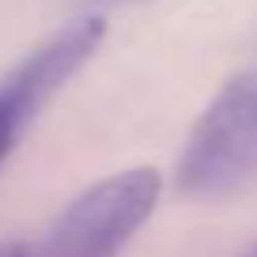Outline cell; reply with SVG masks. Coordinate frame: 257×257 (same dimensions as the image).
I'll return each mask as SVG.
<instances>
[{"mask_svg":"<svg viewBox=\"0 0 257 257\" xmlns=\"http://www.w3.org/2000/svg\"><path fill=\"white\" fill-rule=\"evenodd\" d=\"M246 257H257V246H253V249H249V253H246Z\"/></svg>","mask_w":257,"mask_h":257,"instance_id":"5","label":"cell"},{"mask_svg":"<svg viewBox=\"0 0 257 257\" xmlns=\"http://www.w3.org/2000/svg\"><path fill=\"white\" fill-rule=\"evenodd\" d=\"M257 178V72L227 80L193 121L178 159V189L227 197Z\"/></svg>","mask_w":257,"mask_h":257,"instance_id":"1","label":"cell"},{"mask_svg":"<svg viewBox=\"0 0 257 257\" xmlns=\"http://www.w3.org/2000/svg\"><path fill=\"white\" fill-rule=\"evenodd\" d=\"M38 110H42V102L19 83L16 72H8L0 80V167H4L8 155L16 152L23 128L38 117Z\"/></svg>","mask_w":257,"mask_h":257,"instance_id":"3","label":"cell"},{"mask_svg":"<svg viewBox=\"0 0 257 257\" xmlns=\"http://www.w3.org/2000/svg\"><path fill=\"white\" fill-rule=\"evenodd\" d=\"M159 197L163 174L155 167H128L102 178L61 212L46 257H117L152 219Z\"/></svg>","mask_w":257,"mask_h":257,"instance_id":"2","label":"cell"},{"mask_svg":"<svg viewBox=\"0 0 257 257\" xmlns=\"http://www.w3.org/2000/svg\"><path fill=\"white\" fill-rule=\"evenodd\" d=\"M0 257H34L23 242H0Z\"/></svg>","mask_w":257,"mask_h":257,"instance_id":"4","label":"cell"}]
</instances>
